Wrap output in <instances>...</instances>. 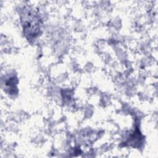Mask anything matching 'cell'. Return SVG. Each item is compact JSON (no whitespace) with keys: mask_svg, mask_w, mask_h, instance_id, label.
Wrapping results in <instances>:
<instances>
[{"mask_svg":"<svg viewBox=\"0 0 158 158\" xmlns=\"http://www.w3.org/2000/svg\"><path fill=\"white\" fill-rule=\"evenodd\" d=\"M25 35L28 40L38 36L41 30V20L36 12L30 7H25L20 15Z\"/></svg>","mask_w":158,"mask_h":158,"instance_id":"6da1fadb","label":"cell"},{"mask_svg":"<svg viewBox=\"0 0 158 158\" xmlns=\"http://www.w3.org/2000/svg\"><path fill=\"white\" fill-rule=\"evenodd\" d=\"M17 83V80L14 76L9 77L7 80H6L4 82V85H5L6 89L9 91V93L10 94H14L17 93V92L15 91V90L17 89L16 86Z\"/></svg>","mask_w":158,"mask_h":158,"instance_id":"7a4b0ae2","label":"cell"}]
</instances>
